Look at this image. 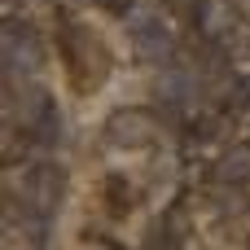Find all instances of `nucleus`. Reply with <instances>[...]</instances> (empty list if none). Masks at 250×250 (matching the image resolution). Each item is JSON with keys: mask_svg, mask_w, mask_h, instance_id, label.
<instances>
[{"mask_svg": "<svg viewBox=\"0 0 250 250\" xmlns=\"http://www.w3.org/2000/svg\"><path fill=\"white\" fill-rule=\"evenodd\" d=\"M105 136H110V145H145V141H149V114H141V110H119V114L105 123Z\"/></svg>", "mask_w": 250, "mask_h": 250, "instance_id": "obj_5", "label": "nucleus"}, {"mask_svg": "<svg viewBox=\"0 0 250 250\" xmlns=\"http://www.w3.org/2000/svg\"><path fill=\"white\" fill-rule=\"evenodd\" d=\"M0 53H4V66H9L13 75H22V70H35V66L44 62V57H40V40H35V31H31L26 22H18V18H9V22H4Z\"/></svg>", "mask_w": 250, "mask_h": 250, "instance_id": "obj_2", "label": "nucleus"}, {"mask_svg": "<svg viewBox=\"0 0 250 250\" xmlns=\"http://www.w3.org/2000/svg\"><path fill=\"white\" fill-rule=\"evenodd\" d=\"M22 127L35 136V145H57L62 136V119H57V105L44 88H31L26 101H22Z\"/></svg>", "mask_w": 250, "mask_h": 250, "instance_id": "obj_3", "label": "nucleus"}, {"mask_svg": "<svg viewBox=\"0 0 250 250\" xmlns=\"http://www.w3.org/2000/svg\"><path fill=\"white\" fill-rule=\"evenodd\" d=\"M97 9H105V13H114V18H127V13L136 9V0H97Z\"/></svg>", "mask_w": 250, "mask_h": 250, "instance_id": "obj_10", "label": "nucleus"}, {"mask_svg": "<svg viewBox=\"0 0 250 250\" xmlns=\"http://www.w3.org/2000/svg\"><path fill=\"white\" fill-rule=\"evenodd\" d=\"M189 88H193V79H189V75H163L158 97H163L167 105H185V101H189Z\"/></svg>", "mask_w": 250, "mask_h": 250, "instance_id": "obj_8", "label": "nucleus"}, {"mask_svg": "<svg viewBox=\"0 0 250 250\" xmlns=\"http://www.w3.org/2000/svg\"><path fill=\"white\" fill-rule=\"evenodd\" d=\"M26 193H31V207H40L48 215L57 207V198H62V171L53 163H35L26 171Z\"/></svg>", "mask_w": 250, "mask_h": 250, "instance_id": "obj_4", "label": "nucleus"}, {"mask_svg": "<svg viewBox=\"0 0 250 250\" xmlns=\"http://www.w3.org/2000/svg\"><path fill=\"white\" fill-rule=\"evenodd\" d=\"M215 176H220L224 185H250V145H237V149H229V154L220 158Z\"/></svg>", "mask_w": 250, "mask_h": 250, "instance_id": "obj_7", "label": "nucleus"}, {"mask_svg": "<svg viewBox=\"0 0 250 250\" xmlns=\"http://www.w3.org/2000/svg\"><path fill=\"white\" fill-rule=\"evenodd\" d=\"M132 44H136L141 62H167V57H171V35H167L163 22H141V26H132Z\"/></svg>", "mask_w": 250, "mask_h": 250, "instance_id": "obj_6", "label": "nucleus"}, {"mask_svg": "<svg viewBox=\"0 0 250 250\" xmlns=\"http://www.w3.org/2000/svg\"><path fill=\"white\" fill-rule=\"evenodd\" d=\"M105 193L114 198V211L123 215V211H127V185H123V180H105Z\"/></svg>", "mask_w": 250, "mask_h": 250, "instance_id": "obj_9", "label": "nucleus"}, {"mask_svg": "<svg viewBox=\"0 0 250 250\" xmlns=\"http://www.w3.org/2000/svg\"><path fill=\"white\" fill-rule=\"evenodd\" d=\"M66 70H70V79L88 92V88H97V79L110 70V53L83 31V26H75L70 22V31H66Z\"/></svg>", "mask_w": 250, "mask_h": 250, "instance_id": "obj_1", "label": "nucleus"}, {"mask_svg": "<svg viewBox=\"0 0 250 250\" xmlns=\"http://www.w3.org/2000/svg\"><path fill=\"white\" fill-rule=\"evenodd\" d=\"M229 105H233V110L250 105V79H237V83H233V97H229Z\"/></svg>", "mask_w": 250, "mask_h": 250, "instance_id": "obj_11", "label": "nucleus"}]
</instances>
